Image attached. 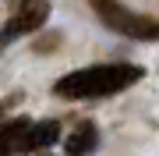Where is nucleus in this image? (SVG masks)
Masks as SVG:
<instances>
[{"label":"nucleus","instance_id":"6","mask_svg":"<svg viewBox=\"0 0 159 156\" xmlns=\"http://www.w3.org/2000/svg\"><path fill=\"white\" fill-rule=\"evenodd\" d=\"M29 121H7V124H0V156H11V153H21V139L29 135Z\"/></svg>","mask_w":159,"mask_h":156},{"label":"nucleus","instance_id":"2","mask_svg":"<svg viewBox=\"0 0 159 156\" xmlns=\"http://www.w3.org/2000/svg\"><path fill=\"white\" fill-rule=\"evenodd\" d=\"M99 14L110 21V29H117L124 35H134V39H159V21H152V18L127 14L124 7H117V4H102Z\"/></svg>","mask_w":159,"mask_h":156},{"label":"nucleus","instance_id":"3","mask_svg":"<svg viewBox=\"0 0 159 156\" xmlns=\"http://www.w3.org/2000/svg\"><path fill=\"white\" fill-rule=\"evenodd\" d=\"M60 139V124L57 121H39L29 128V135L21 139V153H35V149H46Z\"/></svg>","mask_w":159,"mask_h":156},{"label":"nucleus","instance_id":"4","mask_svg":"<svg viewBox=\"0 0 159 156\" xmlns=\"http://www.w3.org/2000/svg\"><path fill=\"white\" fill-rule=\"evenodd\" d=\"M96 142H99L96 124H92V121H81V124L71 131V139L64 142V149H67V156H89L92 149H96Z\"/></svg>","mask_w":159,"mask_h":156},{"label":"nucleus","instance_id":"5","mask_svg":"<svg viewBox=\"0 0 159 156\" xmlns=\"http://www.w3.org/2000/svg\"><path fill=\"white\" fill-rule=\"evenodd\" d=\"M43 21H46V7H43V4H29V7H25V11L4 29V39H14V35H21V32H32V29H39Z\"/></svg>","mask_w":159,"mask_h":156},{"label":"nucleus","instance_id":"1","mask_svg":"<svg viewBox=\"0 0 159 156\" xmlns=\"http://www.w3.org/2000/svg\"><path fill=\"white\" fill-rule=\"evenodd\" d=\"M138 78H142V68L138 64H92V68L64 75L53 85V92L64 96V99H99V96L124 92Z\"/></svg>","mask_w":159,"mask_h":156}]
</instances>
